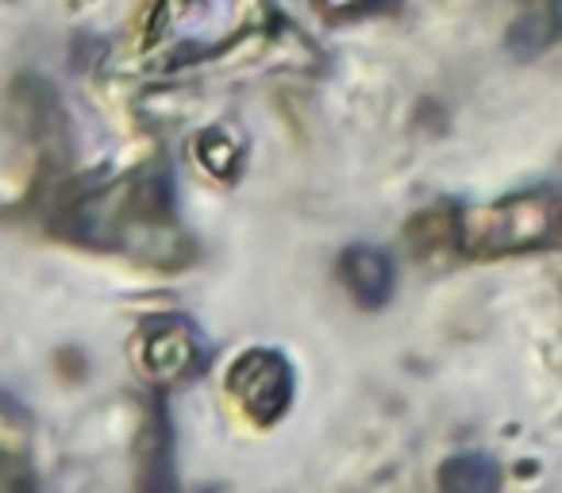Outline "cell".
Instances as JSON below:
<instances>
[{"instance_id":"8","label":"cell","mask_w":562,"mask_h":493,"mask_svg":"<svg viewBox=\"0 0 562 493\" xmlns=\"http://www.w3.org/2000/svg\"><path fill=\"white\" fill-rule=\"evenodd\" d=\"M559 243H562V220H559Z\"/></svg>"},{"instance_id":"3","label":"cell","mask_w":562,"mask_h":493,"mask_svg":"<svg viewBox=\"0 0 562 493\" xmlns=\"http://www.w3.org/2000/svg\"><path fill=\"white\" fill-rule=\"evenodd\" d=\"M135 359L155 382H178V378L193 374L196 362L204 359L201 332L186 316H158L139 332Z\"/></svg>"},{"instance_id":"2","label":"cell","mask_w":562,"mask_h":493,"mask_svg":"<svg viewBox=\"0 0 562 493\" xmlns=\"http://www.w3.org/2000/svg\"><path fill=\"white\" fill-rule=\"evenodd\" d=\"M227 390L239 401V408L247 413L250 424L270 428V424H278L281 416L290 413L293 370H290V362H285V355L255 347V351L235 359L232 374H227Z\"/></svg>"},{"instance_id":"5","label":"cell","mask_w":562,"mask_h":493,"mask_svg":"<svg viewBox=\"0 0 562 493\" xmlns=\"http://www.w3.org/2000/svg\"><path fill=\"white\" fill-rule=\"evenodd\" d=\"M497 462L485 459V455H454L439 470V485L451 493H490L497 490Z\"/></svg>"},{"instance_id":"6","label":"cell","mask_w":562,"mask_h":493,"mask_svg":"<svg viewBox=\"0 0 562 493\" xmlns=\"http://www.w3.org/2000/svg\"><path fill=\"white\" fill-rule=\"evenodd\" d=\"M554 40H559V12L539 9V12H528V16L513 24V32H508V51L520 55V58H531L543 47H551Z\"/></svg>"},{"instance_id":"4","label":"cell","mask_w":562,"mask_h":493,"mask_svg":"<svg viewBox=\"0 0 562 493\" xmlns=\"http://www.w3.org/2000/svg\"><path fill=\"white\" fill-rule=\"evenodd\" d=\"M339 278L351 290V298L367 309H378L393 298V262L385 251L367 247V243H355L339 255Z\"/></svg>"},{"instance_id":"7","label":"cell","mask_w":562,"mask_h":493,"mask_svg":"<svg viewBox=\"0 0 562 493\" xmlns=\"http://www.w3.org/2000/svg\"><path fill=\"white\" fill-rule=\"evenodd\" d=\"M196 158L204 163V170L216 173V178H235L239 173V147L227 139L224 132H204L196 139Z\"/></svg>"},{"instance_id":"1","label":"cell","mask_w":562,"mask_h":493,"mask_svg":"<svg viewBox=\"0 0 562 493\" xmlns=\"http://www.w3.org/2000/svg\"><path fill=\"white\" fill-rule=\"evenodd\" d=\"M559 197L547 189L505 197L497 204H474L454 216V247L470 259L536 251L559 239Z\"/></svg>"}]
</instances>
